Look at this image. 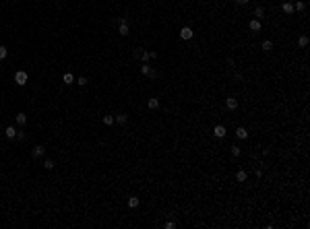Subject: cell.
<instances>
[{"label": "cell", "instance_id": "6", "mask_svg": "<svg viewBox=\"0 0 310 229\" xmlns=\"http://www.w3.org/2000/svg\"><path fill=\"white\" fill-rule=\"evenodd\" d=\"M31 155H33V157H44V155H46V149H44L42 145H37V147L33 149V153H31Z\"/></svg>", "mask_w": 310, "mask_h": 229}, {"label": "cell", "instance_id": "26", "mask_svg": "<svg viewBox=\"0 0 310 229\" xmlns=\"http://www.w3.org/2000/svg\"><path fill=\"white\" fill-rule=\"evenodd\" d=\"M77 85H81V87H85V85H87V79H85V77H81V79H77Z\"/></svg>", "mask_w": 310, "mask_h": 229}, {"label": "cell", "instance_id": "25", "mask_svg": "<svg viewBox=\"0 0 310 229\" xmlns=\"http://www.w3.org/2000/svg\"><path fill=\"white\" fill-rule=\"evenodd\" d=\"M240 153H242L240 147H232V155H234V157H240Z\"/></svg>", "mask_w": 310, "mask_h": 229}, {"label": "cell", "instance_id": "16", "mask_svg": "<svg viewBox=\"0 0 310 229\" xmlns=\"http://www.w3.org/2000/svg\"><path fill=\"white\" fill-rule=\"evenodd\" d=\"M62 80H64L66 85H72V83H75V77H72L70 72H64V77H62Z\"/></svg>", "mask_w": 310, "mask_h": 229}, {"label": "cell", "instance_id": "8", "mask_svg": "<svg viewBox=\"0 0 310 229\" xmlns=\"http://www.w3.org/2000/svg\"><path fill=\"white\" fill-rule=\"evenodd\" d=\"M147 107H149V110H157V107H159V99L151 97L149 101H147Z\"/></svg>", "mask_w": 310, "mask_h": 229}, {"label": "cell", "instance_id": "28", "mask_svg": "<svg viewBox=\"0 0 310 229\" xmlns=\"http://www.w3.org/2000/svg\"><path fill=\"white\" fill-rule=\"evenodd\" d=\"M238 4H248V0H236Z\"/></svg>", "mask_w": 310, "mask_h": 229}, {"label": "cell", "instance_id": "27", "mask_svg": "<svg viewBox=\"0 0 310 229\" xmlns=\"http://www.w3.org/2000/svg\"><path fill=\"white\" fill-rule=\"evenodd\" d=\"M174 227H176V223H172V221H168V223H165V229H174Z\"/></svg>", "mask_w": 310, "mask_h": 229}, {"label": "cell", "instance_id": "14", "mask_svg": "<svg viewBox=\"0 0 310 229\" xmlns=\"http://www.w3.org/2000/svg\"><path fill=\"white\" fill-rule=\"evenodd\" d=\"M17 124H19V126H25V124H27V116H25V114H17Z\"/></svg>", "mask_w": 310, "mask_h": 229}, {"label": "cell", "instance_id": "10", "mask_svg": "<svg viewBox=\"0 0 310 229\" xmlns=\"http://www.w3.org/2000/svg\"><path fill=\"white\" fill-rule=\"evenodd\" d=\"M138 204H141V200H138L137 196H130V198H128V206H130V208H137Z\"/></svg>", "mask_w": 310, "mask_h": 229}, {"label": "cell", "instance_id": "19", "mask_svg": "<svg viewBox=\"0 0 310 229\" xmlns=\"http://www.w3.org/2000/svg\"><path fill=\"white\" fill-rule=\"evenodd\" d=\"M298 46L300 47H306V46H308V35H302V37H300V39H298Z\"/></svg>", "mask_w": 310, "mask_h": 229}, {"label": "cell", "instance_id": "4", "mask_svg": "<svg viewBox=\"0 0 310 229\" xmlns=\"http://www.w3.org/2000/svg\"><path fill=\"white\" fill-rule=\"evenodd\" d=\"M225 107L234 112V110L238 107V99H236V97H228V99H225Z\"/></svg>", "mask_w": 310, "mask_h": 229}, {"label": "cell", "instance_id": "21", "mask_svg": "<svg viewBox=\"0 0 310 229\" xmlns=\"http://www.w3.org/2000/svg\"><path fill=\"white\" fill-rule=\"evenodd\" d=\"M263 15H265V8H263V6H256V8H254V17H256V19H261Z\"/></svg>", "mask_w": 310, "mask_h": 229}, {"label": "cell", "instance_id": "20", "mask_svg": "<svg viewBox=\"0 0 310 229\" xmlns=\"http://www.w3.org/2000/svg\"><path fill=\"white\" fill-rule=\"evenodd\" d=\"M304 8H306V4H304V2H300V0L296 2V4H294V11H298V12H302Z\"/></svg>", "mask_w": 310, "mask_h": 229}, {"label": "cell", "instance_id": "1", "mask_svg": "<svg viewBox=\"0 0 310 229\" xmlns=\"http://www.w3.org/2000/svg\"><path fill=\"white\" fill-rule=\"evenodd\" d=\"M27 79H29V77H27L25 70H17V72H15V83H17V85H21V87L27 85Z\"/></svg>", "mask_w": 310, "mask_h": 229}, {"label": "cell", "instance_id": "7", "mask_svg": "<svg viewBox=\"0 0 310 229\" xmlns=\"http://www.w3.org/2000/svg\"><path fill=\"white\" fill-rule=\"evenodd\" d=\"M248 27H250V31H261V21H258V19H252V21L248 23Z\"/></svg>", "mask_w": 310, "mask_h": 229}, {"label": "cell", "instance_id": "24", "mask_svg": "<svg viewBox=\"0 0 310 229\" xmlns=\"http://www.w3.org/2000/svg\"><path fill=\"white\" fill-rule=\"evenodd\" d=\"M6 54H8V50H6L4 46H0V60H4V58H6Z\"/></svg>", "mask_w": 310, "mask_h": 229}, {"label": "cell", "instance_id": "22", "mask_svg": "<svg viewBox=\"0 0 310 229\" xmlns=\"http://www.w3.org/2000/svg\"><path fill=\"white\" fill-rule=\"evenodd\" d=\"M103 124L112 126V124H114V116H110V114H108V116H103Z\"/></svg>", "mask_w": 310, "mask_h": 229}, {"label": "cell", "instance_id": "9", "mask_svg": "<svg viewBox=\"0 0 310 229\" xmlns=\"http://www.w3.org/2000/svg\"><path fill=\"white\" fill-rule=\"evenodd\" d=\"M236 136L238 138H248V130H246L244 126H240L238 130H236Z\"/></svg>", "mask_w": 310, "mask_h": 229}, {"label": "cell", "instance_id": "2", "mask_svg": "<svg viewBox=\"0 0 310 229\" xmlns=\"http://www.w3.org/2000/svg\"><path fill=\"white\" fill-rule=\"evenodd\" d=\"M213 134H215V138H223L225 134H228V130H225V126L217 124V126H215V130H213Z\"/></svg>", "mask_w": 310, "mask_h": 229}, {"label": "cell", "instance_id": "17", "mask_svg": "<svg viewBox=\"0 0 310 229\" xmlns=\"http://www.w3.org/2000/svg\"><path fill=\"white\" fill-rule=\"evenodd\" d=\"M263 50H265V52H271V50H273V41H271V39H265V41H263Z\"/></svg>", "mask_w": 310, "mask_h": 229}, {"label": "cell", "instance_id": "3", "mask_svg": "<svg viewBox=\"0 0 310 229\" xmlns=\"http://www.w3.org/2000/svg\"><path fill=\"white\" fill-rule=\"evenodd\" d=\"M192 35L195 33H192L190 27H182V29H180V37H182V39H192Z\"/></svg>", "mask_w": 310, "mask_h": 229}, {"label": "cell", "instance_id": "15", "mask_svg": "<svg viewBox=\"0 0 310 229\" xmlns=\"http://www.w3.org/2000/svg\"><path fill=\"white\" fill-rule=\"evenodd\" d=\"M246 178H248V173L244 172V169H240V172L236 173V180H238V182H246Z\"/></svg>", "mask_w": 310, "mask_h": 229}, {"label": "cell", "instance_id": "23", "mask_svg": "<svg viewBox=\"0 0 310 229\" xmlns=\"http://www.w3.org/2000/svg\"><path fill=\"white\" fill-rule=\"evenodd\" d=\"M44 167H46V169H54V161L46 159V161H44Z\"/></svg>", "mask_w": 310, "mask_h": 229}, {"label": "cell", "instance_id": "18", "mask_svg": "<svg viewBox=\"0 0 310 229\" xmlns=\"http://www.w3.org/2000/svg\"><path fill=\"white\" fill-rule=\"evenodd\" d=\"M155 56H157L155 52H141V58L143 60H151V58H155Z\"/></svg>", "mask_w": 310, "mask_h": 229}, {"label": "cell", "instance_id": "13", "mask_svg": "<svg viewBox=\"0 0 310 229\" xmlns=\"http://www.w3.org/2000/svg\"><path fill=\"white\" fill-rule=\"evenodd\" d=\"M141 72H143V74H147V77H155V72H153V70H151V66H147V64H145V66H141Z\"/></svg>", "mask_w": 310, "mask_h": 229}, {"label": "cell", "instance_id": "12", "mask_svg": "<svg viewBox=\"0 0 310 229\" xmlns=\"http://www.w3.org/2000/svg\"><path fill=\"white\" fill-rule=\"evenodd\" d=\"M281 8H283V12H285V15H292V12H294V4H292V2H283V6H281Z\"/></svg>", "mask_w": 310, "mask_h": 229}, {"label": "cell", "instance_id": "5", "mask_svg": "<svg viewBox=\"0 0 310 229\" xmlns=\"http://www.w3.org/2000/svg\"><path fill=\"white\" fill-rule=\"evenodd\" d=\"M4 134H6V138H17V128H15V126H6Z\"/></svg>", "mask_w": 310, "mask_h": 229}, {"label": "cell", "instance_id": "11", "mask_svg": "<svg viewBox=\"0 0 310 229\" xmlns=\"http://www.w3.org/2000/svg\"><path fill=\"white\" fill-rule=\"evenodd\" d=\"M114 122H118V124H126V122H128V116L126 114H118L114 118Z\"/></svg>", "mask_w": 310, "mask_h": 229}]
</instances>
